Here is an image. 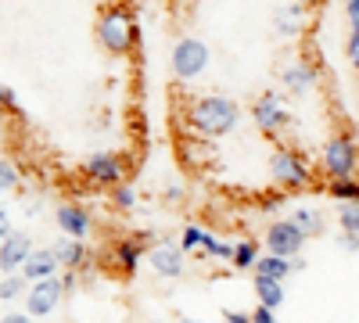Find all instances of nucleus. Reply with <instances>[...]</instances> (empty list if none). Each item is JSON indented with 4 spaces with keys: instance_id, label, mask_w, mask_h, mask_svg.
Masks as SVG:
<instances>
[{
    "instance_id": "nucleus-1",
    "label": "nucleus",
    "mask_w": 359,
    "mask_h": 323,
    "mask_svg": "<svg viewBox=\"0 0 359 323\" xmlns=\"http://www.w3.org/2000/svg\"><path fill=\"white\" fill-rule=\"evenodd\" d=\"M237 123H241V104H237L233 97H223V94L198 97L187 108V126L205 140H219V137L233 133Z\"/></svg>"
},
{
    "instance_id": "nucleus-2",
    "label": "nucleus",
    "mask_w": 359,
    "mask_h": 323,
    "mask_svg": "<svg viewBox=\"0 0 359 323\" xmlns=\"http://www.w3.org/2000/svg\"><path fill=\"white\" fill-rule=\"evenodd\" d=\"M137 36H140V33H137V18H133L130 8H108V11L97 18V43H101L108 54H115V57L133 54Z\"/></svg>"
},
{
    "instance_id": "nucleus-3",
    "label": "nucleus",
    "mask_w": 359,
    "mask_h": 323,
    "mask_svg": "<svg viewBox=\"0 0 359 323\" xmlns=\"http://www.w3.org/2000/svg\"><path fill=\"white\" fill-rule=\"evenodd\" d=\"M269 180L284 191H306L313 187V165L298 148H273V155H269Z\"/></svg>"
},
{
    "instance_id": "nucleus-4",
    "label": "nucleus",
    "mask_w": 359,
    "mask_h": 323,
    "mask_svg": "<svg viewBox=\"0 0 359 323\" xmlns=\"http://www.w3.org/2000/svg\"><path fill=\"white\" fill-rule=\"evenodd\" d=\"M208 62H212V50H208L205 40L198 36H180L172 47V76L180 83H194L208 72Z\"/></svg>"
},
{
    "instance_id": "nucleus-5",
    "label": "nucleus",
    "mask_w": 359,
    "mask_h": 323,
    "mask_svg": "<svg viewBox=\"0 0 359 323\" xmlns=\"http://www.w3.org/2000/svg\"><path fill=\"white\" fill-rule=\"evenodd\" d=\"M320 165H323V172L331 176V180H338V176H355V169H359V144L348 133L331 137L323 144Z\"/></svg>"
},
{
    "instance_id": "nucleus-6",
    "label": "nucleus",
    "mask_w": 359,
    "mask_h": 323,
    "mask_svg": "<svg viewBox=\"0 0 359 323\" xmlns=\"http://www.w3.org/2000/svg\"><path fill=\"white\" fill-rule=\"evenodd\" d=\"M65 280H62V273H54V277H43V280H33L25 287V312L29 316H50L57 305H62V298H65Z\"/></svg>"
},
{
    "instance_id": "nucleus-7",
    "label": "nucleus",
    "mask_w": 359,
    "mask_h": 323,
    "mask_svg": "<svg viewBox=\"0 0 359 323\" xmlns=\"http://www.w3.org/2000/svg\"><path fill=\"white\" fill-rule=\"evenodd\" d=\"M306 241H309V238H306V230L298 226L291 216H287V219H277V223H269V226H266V233H262L266 252H277V255H287V259L302 255Z\"/></svg>"
},
{
    "instance_id": "nucleus-8",
    "label": "nucleus",
    "mask_w": 359,
    "mask_h": 323,
    "mask_svg": "<svg viewBox=\"0 0 359 323\" xmlns=\"http://www.w3.org/2000/svg\"><path fill=\"white\" fill-rule=\"evenodd\" d=\"M252 119H255V126H259L266 137H277L280 130H287L291 111H287V104H284V97H280L277 90H266V94H259L255 104H252Z\"/></svg>"
},
{
    "instance_id": "nucleus-9",
    "label": "nucleus",
    "mask_w": 359,
    "mask_h": 323,
    "mask_svg": "<svg viewBox=\"0 0 359 323\" xmlns=\"http://www.w3.org/2000/svg\"><path fill=\"white\" fill-rule=\"evenodd\" d=\"M147 266L165 280H180L184 270H187V252H184L180 241L176 245L172 241H155L151 248H147Z\"/></svg>"
},
{
    "instance_id": "nucleus-10",
    "label": "nucleus",
    "mask_w": 359,
    "mask_h": 323,
    "mask_svg": "<svg viewBox=\"0 0 359 323\" xmlns=\"http://www.w3.org/2000/svg\"><path fill=\"white\" fill-rule=\"evenodd\" d=\"M83 176L94 187H115V184H123L126 180V169H123V158L111 155V151H94L86 162H83Z\"/></svg>"
},
{
    "instance_id": "nucleus-11",
    "label": "nucleus",
    "mask_w": 359,
    "mask_h": 323,
    "mask_svg": "<svg viewBox=\"0 0 359 323\" xmlns=\"http://www.w3.org/2000/svg\"><path fill=\"white\" fill-rule=\"evenodd\" d=\"M33 238L29 233H8L4 241H0V273H18L22 270V262L29 259V252H33Z\"/></svg>"
},
{
    "instance_id": "nucleus-12",
    "label": "nucleus",
    "mask_w": 359,
    "mask_h": 323,
    "mask_svg": "<svg viewBox=\"0 0 359 323\" xmlns=\"http://www.w3.org/2000/svg\"><path fill=\"white\" fill-rule=\"evenodd\" d=\"M280 83L287 86V94L302 97V94H309L313 86L320 83V69L309 65V62H291V65L280 72Z\"/></svg>"
},
{
    "instance_id": "nucleus-13",
    "label": "nucleus",
    "mask_w": 359,
    "mask_h": 323,
    "mask_svg": "<svg viewBox=\"0 0 359 323\" xmlns=\"http://www.w3.org/2000/svg\"><path fill=\"white\" fill-rule=\"evenodd\" d=\"M57 226H62V233H72V238H90L94 219H90V212L83 209V205L62 201V205H57Z\"/></svg>"
},
{
    "instance_id": "nucleus-14",
    "label": "nucleus",
    "mask_w": 359,
    "mask_h": 323,
    "mask_svg": "<svg viewBox=\"0 0 359 323\" xmlns=\"http://www.w3.org/2000/svg\"><path fill=\"white\" fill-rule=\"evenodd\" d=\"M62 273V262H57L54 248H33L29 252V259L22 262V277L33 284V280H43V277H54Z\"/></svg>"
},
{
    "instance_id": "nucleus-15",
    "label": "nucleus",
    "mask_w": 359,
    "mask_h": 323,
    "mask_svg": "<svg viewBox=\"0 0 359 323\" xmlns=\"http://www.w3.org/2000/svg\"><path fill=\"white\" fill-rule=\"evenodd\" d=\"M144 248H147V245L137 238V233H133V238L115 241V248H111V262L118 266V273H123V277H133L137 266H140V259H144Z\"/></svg>"
},
{
    "instance_id": "nucleus-16",
    "label": "nucleus",
    "mask_w": 359,
    "mask_h": 323,
    "mask_svg": "<svg viewBox=\"0 0 359 323\" xmlns=\"http://www.w3.org/2000/svg\"><path fill=\"white\" fill-rule=\"evenodd\" d=\"M54 255H57V262H62V270H83L90 262V252H86L83 238H72V233H65V238L54 245Z\"/></svg>"
},
{
    "instance_id": "nucleus-17",
    "label": "nucleus",
    "mask_w": 359,
    "mask_h": 323,
    "mask_svg": "<svg viewBox=\"0 0 359 323\" xmlns=\"http://www.w3.org/2000/svg\"><path fill=\"white\" fill-rule=\"evenodd\" d=\"M306 15H309V8L306 4H284V8H277V15H273V29H277V36H298L302 33V25H306Z\"/></svg>"
},
{
    "instance_id": "nucleus-18",
    "label": "nucleus",
    "mask_w": 359,
    "mask_h": 323,
    "mask_svg": "<svg viewBox=\"0 0 359 323\" xmlns=\"http://www.w3.org/2000/svg\"><path fill=\"white\" fill-rule=\"evenodd\" d=\"M255 295H259V302L269 305V309H280V305L287 302L284 280H280V277H266V273H255Z\"/></svg>"
},
{
    "instance_id": "nucleus-19",
    "label": "nucleus",
    "mask_w": 359,
    "mask_h": 323,
    "mask_svg": "<svg viewBox=\"0 0 359 323\" xmlns=\"http://www.w3.org/2000/svg\"><path fill=\"white\" fill-rule=\"evenodd\" d=\"M255 273H266V277H280V280H287V277L294 273V259L277 255V252H266V255H259V262H255Z\"/></svg>"
},
{
    "instance_id": "nucleus-20",
    "label": "nucleus",
    "mask_w": 359,
    "mask_h": 323,
    "mask_svg": "<svg viewBox=\"0 0 359 323\" xmlns=\"http://www.w3.org/2000/svg\"><path fill=\"white\" fill-rule=\"evenodd\" d=\"M291 219L306 230V238H320V233L327 230V219L320 209H309V205H298V209L291 212Z\"/></svg>"
},
{
    "instance_id": "nucleus-21",
    "label": "nucleus",
    "mask_w": 359,
    "mask_h": 323,
    "mask_svg": "<svg viewBox=\"0 0 359 323\" xmlns=\"http://www.w3.org/2000/svg\"><path fill=\"white\" fill-rule=\"evenodd\" d=\"M255 262H259V241L245 238L233 245V259H230L233 270H255Z\"/></svg>"
},
{
    "instance_id": "nucleus-22",
    "label": "nucleus",
    "mask_w": 359,
    "mask_h": 323,
    "mask_svg": "<svg viewBox=\"0 0 359 323\" xmlns=\"http://www.w3.org/2000/svg\"><path fill=\"white\" fill-rule=\"evenodd\" d=\"M108 201H111V209H115V212L130 216V212L137 209V191L123 180V184H115V187H111V198H108Z\"/></svg>"
},
{
    "instance_id": "nucleus-23",
    "label": "nucleus",
    "mask_w": 359,
    "mask_h": 323,
    "mask_svg": "<svg viewBox=\"0 0 359 323\" xmlns=\"http://www.w3.org/2000/svg\"><path fill=\"white\" fill-rule=\"evenodd\" d=\"M327 194L334 201H359V180L355 176H338V180L327 184Z\"/></svg>"
},
{
    "instance_id": "nucleus-24",
    "label": "nucleus",
    "mask_w": 359,
    "mask_h": 323,
    "mask_svg": "<svg viewBox=\"0 0 359 323\" xmlns=\"http://www.w3.org/2000/svg\"><path fill=\"white\" fill-rule=\"evenodd\" d=\"M25 287L29 280L18 273H4V280H0V302H15V298H25Z\"/></svg>"
},
{
    "instance_id": "nucleus-25",
    "label": "nucleus",
    "mask_w": 359,
    "mask_h": 323,
    "mask_svg": "<svg viewBox=\"0 0 359 323\" xmlns=\"http://www.w3.org/2000/svg\"><path fill=\"white\" fill-rule=\"evenodd\" d=\"M18 180H22V172H18V165H15L11 158H0V194H8V191H15V187H18Z\"/></svg>"
},
{
    "instance_id": "nucleus-26",
    "label": "nucleus",
    "mask_w": 359,
    "mask_h": 323,
    "mask_svg": "<svg viewBox=\"0 0 359 323\" xmlns=\"http://www.w3.org/2000/svg\"><path fill=\"white\" fill-rule=\"evenodd\" d=\"M338 223H341V230L359 233V201H338Z\"/></svg>"
},
{
    "instance_id": "nucleus-27",
    "label": "nucleus",
    "mask_w": 359,
    "mask_h": 323,
    "mask_svg": "<svg viewBox=\"0 0 359 323\" xmlns=\"http://www.w3.org/2000/svg\"><path fill=\"white\" fill-rule=\"evenodd\" d=\"M201 241H205V226H184V233H180V245H184V252H191V255H198V248H201Z\"/></svg>"
},
{
    "instance_id": "nucleus-28",
    "label": "nucleus",
    "mask_w": 359,
    "mask_h": 323,
    "mask_svg": "<svg viewBox=\"0 0 359 323\" xmlns=\"http://www.w3.org/2000/svg\"><path fill=\"white\" fill-rule=\"evenodd\" d=\"M345 57H348V65L359 72V29H348V36H345Z\"/></svg>"
},
{
    "instance_id": "nucleus-29",
    "label": "nucleus",
    "mask_w": 359,
    "mask_h": 323,
    "mask_svg": "<svg viewBox=\"0 0 359 323\" xmlns=\"http://www.w3.org/2000/svg\"><path fill=\"white\" fill-rule=\"evenodd\" d=\"M0 111H22V104H18V94L11 90V86L8 83H0Z\"/></svg>"
},
{
    "instance_id": "nucleus-30",
    "label": "nucleus",
    "mask_w": 359,
    "mask_h": 323,
    "mask_svg": "<svg viewBox=\"0 0 359 323\" xmlns=\"http://www.w3.org/2000/svg\"><path fill=\"white\" fill-rule=\"evenodd\" d=\"M338 248H341V252H359V233H355V230H341Z\"/></svg>"
},
{
    "instance_id": "nucleus-31",
    "label": "nucleus",
    "mask_w": 359,
    "mask_h": 323,
    "mask_svg": "<svg viewBox=\"0 0 359 323\" xmlns=\"http://www.w3.org/2000/svg\"><path fill=\"white\" fill-rule=\"evenodd\" d=\"M273 319H277V309H269V305H262V302L252 309V323H273Z\"/></svg>"
},
{
    "instance_id": "nucleus-32",
    "label": "nucleus",
    "mask_w": 359,
    "mask_h": 323,
    "mask_svg": "<svg viewBox=\"0 0 359 323\" xmlns=\"http://www.w3.org/2000/svg\"><path fill=\"white\" fill-rule=\"evenodd\" d=\"M345 18H348V29H359V0H345Z\"/></svg>"
},
{
    "instance_id": "nucleus-33",
    "label": "nucleus",
    "mask_w": 359,
    "mask_h": 323,
    "mask_svg": "<svg viewBox=\"0 0 359 323\" xmlns=\"http://www.w3.org/2000/svg\"><path fill=\"white\" fill-rule=\"evenodd\" d=\"M223 316H226L230 323H248V319H252V312H237V309H223Z\"/></svg>"
},
{
    "instance_id": "nucleus-34",
    "label": "nucleus",
    "mask_w": 359,
    "mask_h": 323,
    "mask_svg": "<svg viewBox=\"0 0 359 323\" xmlns=\"http://www.w3.org/2000/svg\"><path fill=\"white\" fill-rule=\"evenodd\" d=\"M11 233V216H8V209H0V241H4Z\"/></svg>"
},
{
    "instance_id": "nucleus-35",
    "label": "nucleus",
    "mask_w": 359,
    "mask_h": 323,
    "mask_svg": "<svg viewBox=\"0 0 359 323\" xmlns=\"http://www.w3.org/2000/svg\"><path fill=\"white\" fill-rule=\"evenodd\" d=\"M165 201H184V187H180V184H169V187H165Z\"/></svg>"
},
{
    "instance_id": "nucleus-36",
    "label": "nucleus",
    "mask_w": 359,
    "mask_h": 323,
    "mask_svg": "<svg viewBox=\"0 0 359 323\" xmlns=\"http://www.w3.org/2000/svg\"><path fill=\"white\" fill-rule=\"evenodd\" d=\"M298 4H306V8L313 11V8H320V4H323V0H298Z\"/></svg>"
}]
</instances>
